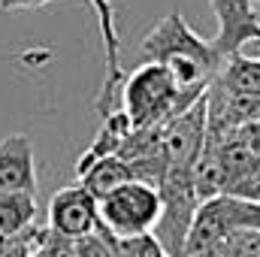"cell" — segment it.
Here are the masks:
<instances>
[{"mask_svg": "<svg viewBox=\"0 0 260 257\" xmlns=\"http://www.w3.org/2000/svg\"><path fill=\"white\" fill-rule=\"evenodd\" d=\"M142 55L151 64H160L176 91L182 109H188L194 100H200L209 85L215 82L221 70V55L212 49L209 40H203L194 27L182 18V12L164 15L145 37H142Z\"/></svg>", "mask_w": 260, "mask_h": 257, "instance_id": "6da1fadb", "label": "cell"}, {"mask_svg": "<svg viewBox=\"0 0 260 257\" xmlns=\"http://www.w3.org/2000/svg\"><path fill=\"white\" fill-rule=\"evenodd\" d=\"M118 103H121V112L130 118L133 130L157 127L167 118L182 112L179 91H176L170 73L151 61L136 67L130 76H124L121 91H118Z\"/></svg>", "mask_w": 260, "mask_h": 257, "instance_id": "7a4b0ae2", "label": "cell"}, {"mask_svg": "<svg viewBox=\"0 0 260 257\" xmlns=\"http://www.w3.org/2000/svg\"><path fill=\"white\" fill-rule=\"evenodd\" d=\"M97 218L100 230H106L115 239L151 233L160 218V191L154 185L130 179L103 200H97Z\"/></svg>", "mask_w": 260, "mask_h": 257, "instance_id": "3957f363", "label": "cell"}, {"mask_svg": "<svg viewBox=\"0 0 260 257\" xmlns=\"http://www.w3.org/2000/svg\"><path fill=\"white\" fill-rule=\"evenodd\" d=\"M100 227L97 200L82 185H67L49 200V233L61 239H82Z\"/></svg>", "mask_w": 260, "mask_h": 257, "instance_id": "277c9868", "label": "cell"}, {"mask_svg": "<svg viewBox=\"0 0 260 257\" xmlns=\"http://www.w3.org/2000/svg\"><path fill=\"white\" fill-rule=\"evenodd\" d=\"M209 3H212V12L218 18V34L212 40V49L221 58L239 55V49L248 40H260L254 0H209Z\"/></svg>", "mask_w": 260, "mask_h": 257, "instance_id": "5b68a950", "label": "cell"}, {"mask_svg": "<svg viewBox=\"0 0 260 257\" xmlns=\"http://www.w3.org/2000/svg\"><path fill=\"white\" fill-rule=\"evenodd\" d=\"M9 191L37 194L34 142L24 133H9L0 139V194Z\"/></svg>", "mask_w": 260, "mask_h": 257, "instance_id": "8992f818", "label": "cell"}, {"mask_svg": "<svg viewBox=\"0 0 260 257\" xmlns=\"http://www.w3.org/2000/svg\"><path fill=\"white\" fill-rule=\"evenodd\" d=\"M130 118L121 112V109H112L109 115H103V127L97 130V136H94V142L79 154V160H76V173H85L94 160H100V157H112V154H118L121 151V145H124V139L130 136Z\"/></svg>", "mask_w": 260, "mask_h": 257, "instance_id": "52a82bcc", "label": "cell"}, {"mask_svg": "<svg viewBox=\"0 0 260 257\" xmlns=\"http://www.w3.org/2000/svg\"><path fill=\"white\" fill-rule=\"evenodd\" d=\"M130 179H133V173H130V167L118 157V154L100 157V160H94L85 173H79V185L91 194L94 200H103L106 194H112L115 188H121Z\"/></svg>", "mask_w": 260, "mask_h": 257, "instance_id": "ba28073f", "label": "cell"}, {"mask_svg": "<svg viewBox=\"0 0 260 257\" xmlns=\"http://www.w3.org/2000/svg\"><path fill=\"white\" fill-rule=\"evenodd\" d=\"M212 85H218L227 94L260 97V61H248L242 55H230V58L221 61V70H218Z\"/></svg>", "mask_w": 260, "mask_h": 257, "instance_id": "9c48e42d", "label": "cell"}, {"mask_svg": "<svg viewBox=\"0 0 260 257\" xmlns=\"http://www.w3.org/2000/svg\"><path fill=\"white\" fill-rule=\"evenodd\" d=\"M34 221H37V194H0V239L24 233L27 227H34Z\"/></svg>", "mask_w": 260, "mask_h": 257, "instance_id": "30bf717a", "label": "cell"}, {"mask_svg": "<svg viewBox=\"0 0 260 257\" xmlns=\"http://www.w3.org/2000/svg\"><path fill=\"white\" fill-rule=\"evenodd\" d=\"M106 233V230H103ZM109 236V233H106ZM112 242V251L115 257H167L164 245L154 239V233H139V236H124V239H115L109 236Z\"/></svg>", "mask_w": 260, "mask_h": 257, "instance_id": "8fae6325", "label": "cell"}, {"mask_svg": "<svg viewBox=\"0 0 260 257\" xmlns=\"http://www.w3.org/2000/svg\"><path fill=\"white\" fill-rule=\"evenodd\" d=\"M43 233H46V227H27L24 233H18V236H12V239H6V245H3V251L0 257H37L40 251V242H43Z\"/></svg>", "mask_w": 260, "mask_h": 257, "instance_id": "7c38bea8", "label": "cell"}, {"mask_svg": "<svg viewBox=\"0 0 260 257\" xmlns=\"http://www.w3.org/2000/svg\"><path fill=\"white\" fill-rule=\"evenodd\" d=\"M73 248H76V257H115L109 236H106L100 227H97L94 233H88V236L76 239V242H73Z\"/></svg>", "mask_w": 260, "mask_h": 257, "instance_id": "4fadbf2b", "label": "cell"}, {"mask_svg": "<svg viewBox=\"0 0 260 257\" xmlns=\"http://www.w3.org/2000/svg\"><path fill=\"white\" fill-rule=\"evenodd\" d=\"M37 257H76V248H73V239H61L55 233H43V242H40V251Z\"/></svg>", "mask_w": 260, "mask_h": 257, "instance_id": "5bb4252c", "label": "cell"}, {"mask_svg": "<svg viewBox=\"0 0 260 257\" xmlns=\"http://www.w3.org/2000/svg\"><path fill=\"white\" fill-rule=\"evenodd\" d=\"M46 3H52V0H0V9H37Z\"/></svg>", "mask_w": 260, "mask_h": 257, "instance_id": "9a60e30c", "label": "cell"}, {"mask_svg": "<svg viewBox=\"0 0 260 257\" xmlns=\"http://www.w3.org/2000/svg\"><path fill=\"white\" fill-rule=\"evenodd\" d=\"M254 12H257V21H260V0H254Z\"/></svg>", "mask_w": 260, "mask_h": 257, "instance_id": "2e32d148", "label": "cell"}, {"mask_svg": "<svg viewBox=\"0 0 260 257\" xmlns=\"http://www.w3.org/2000/svg\"><path fill=\"white\" fill-rule=\"evenodd\" d=\"M3 245H6V239H0V251H3Z\"/></svg>", "mask_w": 260, "mask_h": 257, "instance_id": "e0dca14e", "label": "cell"}]
</instances>
